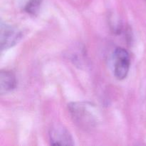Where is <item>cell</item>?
Returning <instances> with one entry per match:
<instances>
[{
  "instance_id": "obj_3",
  "label": "cell",
  "mask_w": 146,
  "mask_h": 146,
  "mask_svg": "<svg viewBox=\"0 0 146 146\" xmlns=\"http://www.w3.org/2000/svg\"><path fill=\"white\" fill-rule=\"evenodd\" d=\"M22 36V32L18 28L1 21L0 25V48L1 51L15 46Z\"/></svg>"
},
{
  "instance_id": "obj_1",
  "label": "cell",
  "mask_w": 146,
  "mask_h": 146,
  "mask_svg": "<svg viewBox=\"0 0 146 146\" xmlns=\"http://www.w3.org/2000/svg\"><path fill=\"white\" fill-rule=\"evenodd\" d=\"M68 106L71 118L80 128L88 131L96 127L99 118L95 106L88 102H73Z\"/></svg>"
},
{
  "instance_id": "obj_6",
  "label": "cell",
  "mask_w": 146,
  "mask_h": 146,
  "mask_svg": "<svg viewBox=\"0 0 146 146\" xmlns=\"http://www.w3.org/2000/svg\"><path fill=\"white\" fill-rule=\"evenodd\" d=\"M44 0H28L24 7V11L31 15H36L38 13Z\"/></svg>"
},
{
  "instance_id": "obj_5",
  "label": "cell",
  "mask_w": 146,
  "mask_h": 146,
  "mask_svg": "<svg viewBox=\"0 0 146 146\" xmlns=\"http://www.w3.org/2000/svg\"><path fill=\"white\" fill-rule=\"evenodd\" d=\"M17 85L16 76L8 70H1L0 73V93L1 95L15 89Z\"/></svg>"
},
{
  "instance_id": "obj_4",
  "label": "cell",
  "mask_w": 146,
  "mask_h": 146,
  "mask_svg": "<svg viewBox=\"0 0 146 146\" xmlns=\"http://www.w3.org/2000/svg\"><path fill=\"white\" fill-rule=\"evenodd\" d=\"M50 144L52 145H74V138L66 128L61 124L53 125L49 131Z\"/></svg>"
},
{
  "instance_id": "obj_2",
  "label": "cell",
  "mask_w": 146,
  "mask_h": 146,
  "mask_svg": "<svg viewBox=\"0 0 146 146\" xmlns=\"http://www.w3.org/2000/svg\"><path fill=\"white\" fill-rule=\"evenodd\" d=\"M113 73L118 80H123L128 76L131 66V56L125 48L118 47L113 52Z\"/></svg>"
}]
</instances>
